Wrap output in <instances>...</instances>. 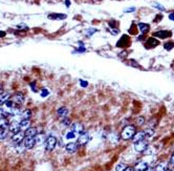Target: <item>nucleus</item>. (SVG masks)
Segmentation results:
<instances>
[{
    "label": "nucleus",
    "mask_w": 174,
    "mask_h": 171,
    "mask_svg": "<svg viewBox=\"0 0 174 171\" xmlns=\"http://www.w3.org/2000/svg\"><path fill=\"white\" fill-rule=\"evenodd\" d=\"M78 148H79V144L75 142H70L65 146V149H66V151L68 153H73V152H75V151L78 150Z\"/></svg>",
    "instance_id": "obj_10"
},
{
    "label": "nucleus",
    "mask_w": 174,
    "mask_h": 171,
    "mask_svg": "<svg viewBox=\"0 0 174 171\" xmlns=\"http://www.w3.org/2000/svg\"><path fill=\"white\" fill-rule=\"evenodd\" d=\"M126 168H127V166L125 165V164H123V163H120V164H118L116 167V171H125L126 170Z\"/></svg>",
    "instance_id": "obj_24"
},
{
    "label": "nucleus",
    "mask_w": 174,
    "mask_h": 171,
    "mask_svg": "<svg viewBox=\"0 0 174 171\" xmlns=\"http://www.w3.org/2000/svg\"><path fill=\"white\" fill-rule=\"evenodd\" d=\"M134 7H131V9H128V10H125V12L126 13H129V12H132V11H134Z\"/></svg>",
    "instance_id": "obj_35"
},
{
    "label": "nucleus",
    "mask_w": 174,
    "mask_h": 171,
    "mask_svg": "<svg viewBox=\"0 0 174 171\" xmlns=\"http://www.w3.org/2000/svg\"><path fill=\"white\" fill-rule=\"evenodd\" d=\"M154 37H157V38H160V39H166L171 36V32L169 31H160V32H156L153 34Z\"/></svg>",
    "instance_id": "obj_13"
},
{
    "label": "nucleus",
    "mask_w": 174,
    "mask_h": 171,
    "mask_svg": "<svg viewBox=\"0 0 174 171\" xmlns=\"http://www.w3.org/2000/svg\"><path fill=\"white\" fill-rule=\"evenodd\" d=\"M57 116H58L59 119H61V120L66 119L67 116H68V109L65 107L59 108V109L57 110Z\"/></svg>",
    "instance_id": "obj_11"
},
{
    "label": "nucleus",
    "mask_w": 174,
    "mask_h": 171,
    "mask_svg": "<svg viewBox=\"0 0 174 171\" xmlns=\"http://www.w3.org/2000/svg\"><path fill=\"white\" fill-rule=\"evenodd\" d=\"M146 171H154V169L153 168H148Z\"/></svg>",
    "instance_id": "obj_39"
},
{
    "label": "nucleus",
    "mask_w": 174,
    "mask_h": 171,
    "mask_svg": "<svg viewBox=\"0 0 174 171\" xmlns=\"http://www.w3.org/2000/svg\"><path fill=\"white\" fill-rule=\"evenodd\" d=\"M9 127H0V140H1V141L5 139L6 136H7V134H9V131H10Z\"/></svg>",
    "instance_id": "obj_18"
},
{
    "label": "nucleus",
    "mask_w": 174,
    "mask_h": 171,
    "mask_svg": "<svg viewBox=\"0 0 174 171\" xmlns=\"http://www.w3.org/2000/svg\"><path fill=\"white\" fill-rule=\"evenodd\" d=\"M137 27L139 29V31L143 33V34H145L149 31V25L146 23H139L137 24Z\"/></svg>",
    "instance_id": "obj_22"
},
{
    "label": "nucleus",
    "mask_w": 174,
    "mask_h": 171,
    "mask_svg": "<svg viewBox=\"0 0 174 171\" xmlns=\"http://www.w3.org/2000/svg\"><path fill=\"white\" fill-rule=\"evenodd\" d=\"M134 134H135V127L132 126V125H128L122 130L121 138L123 140H130L133 138Z\"/></svg>",
    "instance_id": "obj_1"
},
{
    "label": "nucleus",
    "mask_w": 174,
    "mask_h": 171,
    "mask_svg": "<svg viewBox=\"0 0 174 171\" xmlns=\"http://www.w3.org/2000/svg\"><path fill=\"white\" fill-rule=\"evenodd\" d=\"M169 18H170L171 20H173V21H174V12H173V13H171V14H169Z\"/></svg>",
    "instance_id": "obj_34"
},
{
    "label": "nucleus",
    "mask_w": 174,
    "mask_h": 171,
    "mask_svg": "<svg viewBox=\"0 0 174 171\" xmlns=\"http://www.w3.org/2000/svg\"><path fill=\"white\" fill-rule=\"evenodd\" d=\"M29 126H31V121L29 120H21L20 121V128L21 129H24V131L26 129H29Z\"/></svg>",
    "instance_id": "obj_19"
},
{
    "label": "nucleus",
    "mask_w": 174,
    "mask_h": 171,
    "mask_svg": "<svg viewBox=\"0 0 174 171\" xmlns=\"http://www.w3.org/2000/svg\"><path fill=\"white\" fill-rule=\"evenodd\" d=\"M167 170H168V168H167L166 164H164V163L158 164V165L155 167V169H154V171H167Z\"/></svg>",
    "instance_id": "obj_23"
},
{
    "label": "nucleus",
    "mask_w": 174,
    "mask_h": 171,
    "mask_svg": "<svg viewBox=\"0 0 174 171\" xmlns=\"http://www.w3.org/2000/svg\"><path fill=\"white\" fill-rule=\"evenodd\" d=\"M144 132H145L146 138H151L154 134V131L152 129H146V130H144Z\"/></svg>",
    "instance_id": "obj_25"
},
{
    "label": "nucleus",
    "mask_w": 174,
    "mask_h": 171,
    "mask_svg": "<svg viewBox=\"0 0 174 171\" xmlns=\"http://www.w3.org/2000/svg\"><path fill=\"white\" fill-rule=\"evenodd\" d=\"M10 131L12 132L13 134H17V132H19V131L21 130L20 128V122H16V121H14V122L10 123V127H9Z\"/></svg>",
    "instance_id": "obj_9"
},
{
    "label": "nucleus",
    "mask_w": 174,
    "mask_h": 171,
    "mask_svg": "<svg viewBox=\"0 0 174 171\" xmlns=\"http://www.w3.org/2000/svg\"><path fill=\"white\" fill-rule=\"evenodd\" d=\"M24 139H25V134H24V131L20 130L19 132L17 134H15L14 136H12V141L14 144L18 145V144H21V143L23 142Z\"/></svg>",
    "instance_id": "obj_4"
},
{
    "label": "nucleus",
    "mask_w": 174,
    "mask_h": 171,
    "mask_svg": "<svg viewBox=\"0 0 174 171\" xmlns=\"http://www.w3.org/2000/svg\"><path fill=\"white\" fill-rule=\"evenodd\" d=\"M23 145L25 149H32L36 145L35 138H25L23 141Z\"/></svg>",
    "instance_id": "obj_7"
},
{
    "label": "nucleus",
    "mask_w": 174,
    "mask_h": 171,
    "mask_svg": "<svg viewBox=\"0 0 174 171\" xmlns=\"http://www.w3.org/2000/svg\"><path fill=\"white\" fill-rule=\"evenodd\" d=\"M148 168H149L148 163L139 162V163H137V165H135V167H134L133 169H134V171H146Z\"/></svg>",
    "instance_id": "obj_14"
},
{
    "label": "nucleus",
    "mask_w": 174,
    "mask_h": 171,
    "mask_svg": "<svg viewBox=\"0 0 174 171\" xmlns=\"http://www.w3.org/2000/svg\"><path fill=\"white\" fill-rule=\"evenodd\" d=\"M88 141H89V134H88V132L84 131L83 134H81L80 136H79L78 144L79 145H86L87 143H88Z\"/></svg>",
    "instance_id": "obj_6"
},
{
    "label": "nucleus",
    "mask_w": 174,
    "mask_h": 171,
    "mask_svg": "<svg viewBox=\"0 0 174 171\" xmlns=\"http://www.w3.org/2000/svg\"><path fill=\"white\" fill-rule=\"evenodd\" d=\"M75 136V134L73 132V131H69V132H68V134H66V138H67V139H73Z\"/></svg>",
    "instance_id": "obj_28"
},
{
    "label": "nucleus",
    "mask_w": 174,
    "mask_h": 171,
    "mask_svg": "<svg viewBox=\"0 0 174 171\" xmlns=\"http://www.w3.org/2000/svg\"><path fill=\"white\" fill-rule=\"evenodd\" d=\"M160 44V42L156 40V39H154V38H149L147 42H146V46L147 48H152V47H155L157 46Z\"/></svg>",
    "instance_id": "obj_16"
},
{
    "label": "nucleus",
    "mask_w": 174,
    "mask_h": 171,
    "mask_svg": "<svg viewBox=\"0 0 174 171\" xmlns=\"http://www.w3.org/2000/svg\"><path fill=\"white\" fill-rule=\"evenodd\" d=\"M81 86L82 87H86L87 86V82L83 81V80H81Z\"/></svg>",
    "instance_id": "obj_33"
},
{
    "label": "nucleus",
    "mask_w": 174,
    "mask_h": 171,
    "mask_svg": "<svg viewBox=\"0 0 174 171\" xmlns=\"http://www.w3.org/2000/svg\"><path fill=\"white\" fill-rule=\"evenodd\" d=\"M167 171H172V170H171V169H168V170H167Z\"/></svg>",
    "instance_id": "obj_40"
},
{
    "label": "nucleus",
    "mask_w": 174,
    "mask_h": 171,
    "mask_svg": "<svg viewBox=\"0 0 174 171\" xmlns=\"http://www.w3.org/2000/svg\"><path fill=\"white\" fill-rule=\"evenodd\" d=\"M65 2H66V5H67V6H69V4H70L69 0H66V1H65Z\"/></svg>",
    "instance_id": "obj_37"
},
{
    "label": "nucleus",
    "mask_w": 174,
    "mask_h": 171,
    "mask_svg": "<svg viewBox=\"0 0 174 171\" xmlns=\"http://www.w3.org/2000/svg\"><path fill=\"white\" fill-rule=\"evenodd\" d=\"M10 99H11V95L9 93H0V105H4Z\"/></svg>",
    "instance_id": "obj_17"
},
{
    "label": "nucleus",
    "mask_w": 174,
    "mask_h": 171,
    "mask_svg": "<svg viewBox=\"0 0 174 171\" xmlns=\"http://www.w3.org/2000/svg\"><path fill=\"white\" fill-rule=\"evenodd\" d=\"M137 123L139 126H141V125H143L144 123H145V119L143 118V116H139V118H137Z\"/></svg>",
    "instance_id": "obj_27"
},
{
    "label": "nucleus",
    "mask_w": 174,
    "mask_h": 171,
    "mask_svg": "<svg viewBox=\"0 0 174 171\" xmlns=\"http://www.w3.org/2000/svg\"><path fill=\"white\" fill-rule=\"evenodd\" d=\"M35 140H36V144L37 145H40L42 143H45V136L43 134H37L35 136Z\"/></svg>",
    "instance_id": "obj_20"
},
{
    "label": "nucleus",
    "mask_w": 174,
    "mask_h": 171,
    "mask_svg": "<svg viewBox=\"0 0 174 171\" xmlns=\"http://www.w3.org/2000/svg\"><path fill=\"white\" fill-rule=\"evenodd\" d=\"M71 131L79 134H83L84 132V125L82 123H75V124L71 125Z\"/></svg>",
    "instance_id": "obj_8"
},
{
    "label": "nucleus",
    "mask_w": 174,
    "mask_h": 171,
    "mask_svg": "<svg viewBox=\"0 0 174 171\" xmlns=\"http://www.w3.org/2000/svg\"><path fill=\"white\" fill-rule=\"evenodd\" d=\"M146 136H145V132L144 131H139V132H135V134L133 136L132 138V141L134 143H137L139 141H143V140H145Z\"/></svg>",
    "instance_id": "obj_15"
},
{
    "label": "nucleus",
    "mask_w": 174,
    "mask_h": 171,
    "mask_svg": "<svg viewBox=\"0 0 174 171\" xmlns=\"http://www.w3.org/2000/svg\"><path fill=\"white\" fill-rule=\"evenodd\" d=\"M5 35V33H3V32H0V37H1V36H4Z\"/></svg>",
    "instance_id": "obj_38"
},
{
    "label": "nucleus",
    "mask_w": 174,
    "mask_h": 171,
    "mask_svg": "<svg viewBox=\"0 0 174 171\" xmlns=\"http://www.w3.org/2000/svg\"><path fill=\"white\" fill-rule=\"evenodd\" d=\"M47 95H48V91H47L45 88H43V89H42V93H41V96L44 97V96H47Z\"/></svg>",
    "instance_id": "obj_31"
},
{
    "label": "nucleus",
    "mask_w": 174,
    "mask_h": 171,
    "mask_svg": "<svg viewBox=\"0 0 174 171\" xmlns=\"http://www.w3.org/2000/svg\"><path fill=\"white\" fill-rule=\"evenodd\" d=\"M153 6H155V7H157V9H160V11H165V7H164V6H162L160 4H158V3H154Z\"/></svg>",
    "instance_id": "obj_29"
},
{
    "label": "nucleus",
    "mask_w": 174,
    "mask_h": 171,
    "mask_svg": "<svg viewBox=\"0 0 174 171\" xmlns=\"http://www.w3.org/2000/svg\"><path fill=\"white\" fill-rule=\"evenodd\" d=\"M148 148V142L146 140H143V141H139L137 143H134V149L137 152H143L145 151L146 149Z\"/></svg>",
    "instance_id": "obj_5"
},
{
    "label": "nucleus",
    "mask_w": 174,
    "mask_h": 171,
    "mask_svg": "<svg viewBox=\"0 0 174 171\" xmlns=\"http://www.w3.org/2000/svg\"><path fill=\"white\" fill-rule=\"evenodd\" d=\"M125 171H134V169H133V168H131V167H127Z\"/></svg>",
    "instance_id": "obj_36"
},
{
    "label": "nucleus",
    "mask_w": 174,
    "mask_h": 171,
    "mask_svg": "<svg viewBox=\"0 0 174 171\" xmlns=\"http://www.w3.org/2000/svg\"><path fill=\"white\" fill-rule=\"evenodd\" d=\"M24 134H25V138H35L38 134L37 128L35 127H29V129H26L24 131Z\"/></svg>",
    "instance_id": "obj_12"
},
{
    "label": "nucleus",
    "mask_w": 174,
    "mask_h": 171,
    "mask_svg": "<svg viewBox=\"0 0 174 171\" xmlns=\"http://www.w3.org/2000/svg\"><path fill=\"white\" fill-rule=\"evenodd\" d=\"M62 122H63V124L64 125H66V126H68V125H70V121L68 119H64V120H62Z\"/></svg>",
    "instance_id": "obj_30"
},
{
    "label": "nucleus",
    "mask_w": 174,
    "mask_h": 171,
    "mask_svg": "<svg viewBox=\"0 0 174 171\" xmlns=\"http://www.w3.org/2000/svg\"><path fill=\"white\" fill-rule=\"evenodd\" d=\"M170 163H171L172 165H174V152L172 153V155H171V159H170Z\"/></svg>",
    "instance_id": "obj_32"
},
{
    "label": "nucleus",
    "mask_w": 174,
    "mask_h": 171,
    "mask_svg": "<svg viewBox=\"0 0 174 171\" xmlns=\"http://www.w3.org/2000/svg\"><path fill=\"white\" fill-rule=\"evenodd\" d=\"M11 100L14 102V104L16 105V106H18V107H19V106H20V105L24 102L23 93H14V95L12 96V98H11Z\"/></svg>",
    "instance_id": "obj_3"
},
{
    "label": "nucleus",
    "mask_w": 174,
    "mask_h": 171,
    "mask_svg": "<svg viewBox=\"0 0 174 171\" xmlns=\"http://www.w3.org/2000/svg\"><path fill=\"white\" fill-rule=\"evenodd\" d=\"M56 145H57V139H56V136H47L46 140H45V148H46V150L48 151L54 150Z\"/></svg>",
    "instance_id": "obj_2"
},
{
    "label": "nucleus",
    "mask_w": 174,
    "mask_h": 171,
    "mask_svg": "<svg viewBox=\"0 0 174 171\" xmlns=\"http://www.w3.org/2000/svg\"><path fill=\"white\" fill-rule=\"evenodd\" d=\"M31 116H32V111L29 109H25L21 113V120H29Z\"/></svg>",
    "instance_id": "obj_21"
},
{
    "label": "nucleus",
    "mask_w": 174,
    "mask_h": 171,
    "mask_svg": "<svg viewBox=\"0 0 174 171\" xmlns=\"http://www.w3.org/2000/svg\"><path fill=\"white\" fill-rule=\"evenodd\" d=\"M173 47H174L173 42H168V43L165 44V48L167 49V50H170V49H172Z\"/></svg>",
    "instance_id": "obj_26"
}]
</instances>
